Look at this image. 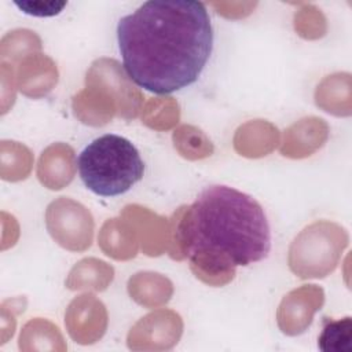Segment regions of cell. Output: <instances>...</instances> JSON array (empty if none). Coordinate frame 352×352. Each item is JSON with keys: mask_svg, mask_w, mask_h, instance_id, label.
<instances>
[{"mask_svg": "<svg viewBox=\"0 0 352 352\" xmlns=\"http://www.w3.org/2000/svg\"><path fill=\"white\" fill-rule=\"evenodd\" d=\"M122 66L138 87L168 95L194 84L213 50V28L204 3L150 0L117 23Z\"/></svg>", "mask_w": 352, "mask_h": 352, "instance_id": "6da1fadb", "label": "cell"}, {"mask_svg": "<svg viewBox=\"0 0 352 352\" xmlns=\"http://www.w3.org/2000/svg\"><path fill=\"white\" fill-rule=\"evenodd\" d=\"M177 239L194 268L220 274L264 260L271 228L263 206L224 184L205 187L184 210Z\"/></svg>", "mask_w": 352, "mask_h": 352, "instance_id": "7a4b0ae2", "label": "cell"}, {"mask_svg": "<svg viewBox=\"0 0 352 352\" xmlns=\"http://www.w3.org/2000/svg\"><path fill=\"white\" fill-rule=\"evenodd\" d=\"M84 186L99 197H117L129 191L144 175V162L135 144L120 135L94 139L77 157Z\"/></svg>", "mask_w": 352, "mask_h": 352, "instance_id": "3957f363", "label": "cell"}, {"mask_svg": "<svg viewBox=\"0 0 352 352\" xmlns=\"http://www.w3.org/2000/svg\"><path fill=\"white\" fill-rule=\"evenodd\" d=\"M319 349L324 352H351L352 349V319L326 320L318 338Z\"/></svg>", "mask_w": 352, "mask_h": 352, "instance_id": "277c9868", "label": "cell"}, {"mask_svg": "<svg viewBox=\"0 0 352 352\" xmlns=\"http://www.w3.org/2000/svg\"><path fill=\"white\" fill-rule=\"evenodd\" d=\"M14 4L23 12L32 16L38 18H47V16H55L62 12V10L67 6V1H56V0H22V1H14Z\"/></svg>", "mask_w": 352, "mask_h": 352, "instance_id": "5b68a950", "label": "cell"}]
</instances>
